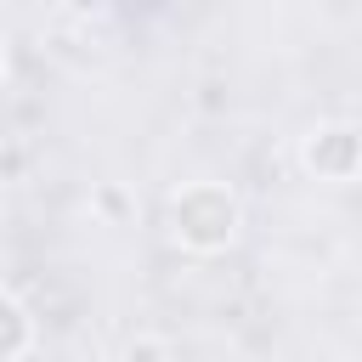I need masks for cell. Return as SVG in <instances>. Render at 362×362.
Returning <instances> with one entry per match:
<instances>
[{
    "instance_id": "6da1fadb",
    "label": "cell",
    "mask_w": 362,
    "mask_h": 362,
    "mask_svg": "<svg viewBox=\"0 0 362 362\" xmlns=\"http://www.w3.org/2000/svg\"><path fill=\"white\" fill-rule=\"evenodd\" d=\"M238 226H243V204H238V192L221 187V181H187V187L175 192V204H170V232H175V243L192 249V255H221V249H232Z\"/></svg>"
},
{
    "instance_id": "7a4b0ae2",
    "label": "cell",
    "mask_w": 362,
    "mask_h": 362,
    "mask_svg": "<svg viewBox=\"0 0 362 362\" xmlns=\"http://www.w3.org/2000/svg\"><path fill=\"white\" fill-rule=\"evenodd\" d=\"M300 158L317 181H351L362 170V130L356 124H317L300 141Z\"/></svg>"
},
{
    "instance_id": "3957f363",
    "label": "cell",
    "mask_w": 362,
    "mask_h": 362,
    "mask_svg": "<svg viewBox=\"0 0 362 362\" xmlns=\"http://www.w3.org/2000/svg\"><path fill=\"white\" fill-rule=\"evenodd\" d=\"M28 345H34V317H28V305L11 300V294H0V362H17Z\"/></svg>"
},
{
    "instance_id": "277c9868",
    "label": "cell",
    "mask_w": 362,
    "mask_h": 362,
    "mask_svg": "<svg viewBox=\"0 0 362 362\" xmlns=\"http://www.w3.org/2000/svg\"><path fill=\"white\" fill-rule=\"evenodd\" d=\"M119 362H170V345L158 334H136V339H124Z\"/></svg>"
},
{
    "instance_id": "5b68a950",
    "label": "cell",
    "mask_w": 362,
    "mask_h": 362,
    "mask_svg": "<svg viewBox=\"0 0 362 362\" xmlns=\"http://www.w3.org/2000/svg\"><path fill=\"white\" fill-rule=\"evenodd\" d=\"M102 209H107V215H124V192H113V187H102Z\"/></svg>"
},
{
    "instance_id": "8992f818",
    "label": "cell",
    "mask_w": 362,
    "mask_h": 362,
    "mask_svg": "<svg viewBox=\"0 0 362 362\" xmlns=\"http://www.w3.org/2000/svg\"><path fill=\"white\" fill-rule=\"evenodd\" d=\"M0 79H6V45H0Z\"/></svg>"
}]
</instances>
